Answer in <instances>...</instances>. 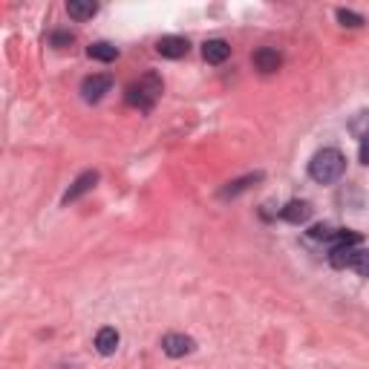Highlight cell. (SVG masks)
Wrapping results in <instances>:
<instances>
[{"mask_svg": "<svg viewBox=\"0 0 369 369\" xmlns=\"http://www.w3.org/2000/svg\"><path fill=\"white\" fill-rule=\"evenodd\" d=\"M346 171V159L340 151L335 147H323L320 153H315V159L309 162V176L320 185H329V182H338Z\"/></svg>", "mask_w": 369, "mask_h": 369, "instance_id": "cell-1", "label": "cell"}, {"mask_svg": "<svg viewBox=\"0 0 369 369\" xmlns=\"http://www.w3.org/2000/svg\"><path fill=\"white\" fill-rule=\"evenodd\" d=\"M159 96H162V79L156 72H147L144 79H138L136 84L127 87V104L138 107V110H151Z\"/></svg>", "mask_w": 369, "mask_h": 369, "instance_id": "cell-2", "label": "cell"}, {"mask_svg": "<svg viewBox=\"0 0 369 369\" xmlns=\"http://www.w3.org/2000/svg\"><path fill=\"white\" fill-rule=\"evenodd\" d=\"M110 87H113L110 76H87L84 84H81V96H84V101L96 104V101L104 98V93H110Z\"/></svg>", "mask_w": 369, "mask_h": 369, "instance_id": "cell-3", "label": "cell"}, {"mask_svg": "<svg viewBox=\"0 0 369 369\" xmlns=\"http://www.w3.org/2000/svg\"><path fill=\"white\" fill-rule=\"evenodd\" d=\"M96 182H98V171H87V173H81L76 182L69 185V191L64 193V205H69V202L81 199L84 193H90V191L96 188Z\"/></svg>", "mask_w": 369, "mask_h": 369, "instance_id": "cell-4", "label": "cell"}, {"mask_svg": "<svg viewBox=\"0 0 369 369\" xmlns=\"http://www.w3.org/2000/svg\"><path fill=\"white\" fill-rule=\"evenodd\" d=\"M188 49H191L188 38H179V35H168V38H162V41L156 44V52H159L162 58H171V61L185 58V55H188Z\"/></svg>", "mask_w": 369, "mask_h": 369, "instance_id": "cell-5", "label": "cell"}, {"mask_svg": "<svg viewBox=\"0 0 369 369\" xmlns=\"http://www.w3.org/2000/svg\"><path fill=\"white\" fill-rule=\"evenodd\" d=\"M162 349H165V355H171V358H185V355L193 352V340H191L188 335L171 332V335L162 338Z\"/></svg>", "mask_w": 369, "mask_h": 369, "instance_id": "cell-6", "label": "cell"}, {"mask_svg": "<svg viewBox=\"0 0 369 369\" xmlns=\"http://www.w3.org/2000/svg\"><path fill=\"white\" fill-rule=\"evenodd\" d=\"M280 216L285 219V223H291V226H303L306 219L312 216V205H309V202H300V199H294V202H288V205L280 211Z\"/></svg>", "mask_w": 369, "mask_h": 369, "instance_id": "cell-7", "label": "cell"}, {"mask_svg": "<svg viewBox=\"0 0 369 369\" xmlns=\"http://www.w3.org/2000/svg\"><path fill=\"white\" fill-rule=\"evenodd\" d=\"M228 55H231V46H228V41H223V38L205 41V46H202V58H205L208 64H223V61H228Z\"/></svg>", "mask_w": 369, "mask_h": 369, "instance_id": "cell-8", "label": "cell"}, {"mask_svg": "<svg viewBox=\"0 0 369 369\" xmlns=\"http://www.w3.org/2000/svg\"><path fill=\"white\" fill-rule=\"evenodd\" d=\"M280 64H283V58H280V52L271 49V46H263V49L254 52V66H257L260 72H266V76H268V72H277Z\"/></svg>", "mask_w": 369, "mask_h": 369, "instance_id": "cell-9", "label": "cell"}, {"mask_svg": "<svg viewBox=\"0 0 369 369\" xmlns=\"http://www.w3.org/2000/svg\"><path fill=\"white\" fill-rule=\"evenodd\" d=\"M66 12H69V18H76V21H90L98 12V4H93V0H69Z\"/></svg>", "mask_w": 369, "mask_h": 369, "instance_id": "cell-10", "label": "cell"}, {"mask_svg": "<svg viewBox=\"0 0 369 369\" xmlns=\"http://www.w3.org/2000/svg\"><path fill=\"white\" fill-rule=\"evenodd\" d=\"M118 332L116 329H110V326H104V329H98V335H96V349L101 352V355H113L116 349H118Z\"/></svg>", "mask_w": 369, "mask_h": 369, "instance_id": "cell-11", "label": "cell"}, {"mask_svg": "<svg viewBox=\"0 0 369 369\" xmlns=\"http://www.w3.org/2000/svg\"><path fill=\"white\" fill-rule=\"evenodd\" d=\"M263 179V173H248V176H243V179H234V182H228V188H223L219 191V196L223 199H228V196H240L243 191H248L254 182H260Z\"/></svg>", "mask_w": 369, "mask_h": 369, "instance_id": "cell-12", "label": "cell"}, {"mask_svg": "<svg viewBox=\"0 0 369 369\" xmlns=\"http://www.w3.org/2000/svg\"><path fill=\"white\" fill-rule=\"evenodd\" d=\"M355 246H335L332 251H329V263L335 266V268H352V260H355Z\"/></svg>", "mask_w": 369, "mask_h": 369, "instance_id": "cell-13", "label": "cell"}, {"mask_svg": "<svg viewBox=\"0 0 369 369\" xmlns=\"http://www.w3.org/2000/svg\"><path fill=\"white\" fill-rule=\"evenodd\" d=\"M349 133H352L355 138H360V141H366V138H369V110H360V113H355V116H352V121H349Z\"/></svg>", "mask_w": 369, "mask_h": 369, "instance_id": "cell-14", "label": "cell"}, {"mask_svg": "<svg viewBox=\"0 0 369 369\" xmlns=\"http://www.w3.org/2000/svg\"><path fill=\"white\" fill-rule=\"evenodd\" d=\"M87 55H90V58H96V61H116V58H118V49H116L113 44L98 41V44H93V46L87 49Z\"/></svg>", "mask_w": 369, "mask_h": 369, "instance_id": "cell-15", "label": "cell"}, {"mask_svg": "<svg viewBox=\"0 0 369 369\" xmlns=\"http://www.w3.org/2000/svg\"><path fill=\"white\" fill-rule=\"evenodd\" d=\"M352 268H355L360 277H369V248H358V251H355Z\"/></svg>", "mask_w": 369, "mask_h": 369, "instance_id": "cell-16", "label": "cell"}, {"mask_svg": "<svg viewBox=\"0 0 369 369\" xmlns=\"http://www.w3.org/2000/svg\"><path fill=\"white\" fill-rule=\"evenodd\" d=\"M338 21H340L343 26H352V29L363 24V18H360V15H355V12H349V9H338Z\"/></svg>", "mask_w": 369, "mask_h": 369, "instance_id": "cell-17", "label": "cell"}, {"mask_svg": "<svg viewBox=\"0 0 369 369\" xmlns=\"http://www.w3.org/2000/svg\"><path fill=\"white\" fill-rule=\"evenodd\" d=\"M309 234H312V240H326V243H329L332 234H335V228H332V226H315Z\"/></svg>", "mask_w": 369, "mask_h": 369, "instance_id": "cell-18", "label": "cell"}, {"mask_svg": "<svg viewBox=\"0 0 369 369\" xmlns=\"http://www.w3.org/2000/svg\"><path fill=\"white\" fill-rule=\"evenodd\" d=\"M69 44H72V35H69V32H55V35H52V46L61 49V46H69Z\"/></svg>", "mask_w": 369, "mask_h": 369, "instance_id": "cell-19", "label": "cell"}, {"mask_svg": "<svg viewBox=\"0 0 369 369\" xmlns=\"http://www.w3.org/2000/svg\"><path fill=\"white\" fill-rule=\"evenodd\" d=\"M358 156H360V162H363V165H369V138H366V141H360Z\"/></svg>", "mask_w": 369, "mask_h": 369, "instance_id": "cell-20", "label": "cell"}]
</instances>
